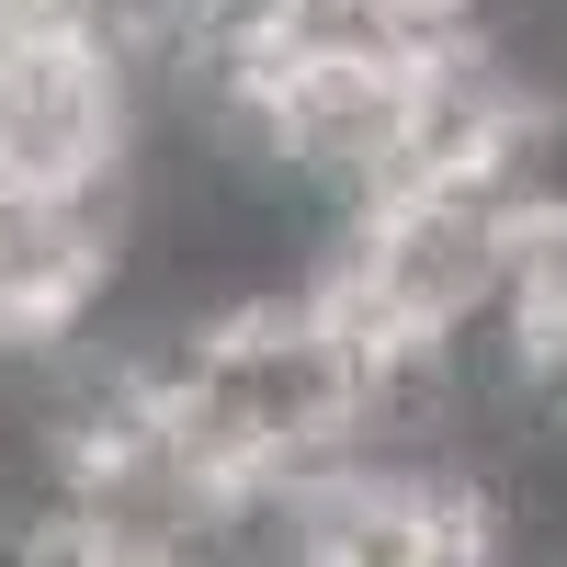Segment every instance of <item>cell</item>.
Returning a JSON list of instances; mask_svg holds the SVG:
<instances>
[{
  "mask_svg": "<svg viewBox=\"0 0 567 567\" xmlns=\"http://www.w3.org/2000/svg\"><path fill=\"white\" fill-rule=\"evenodd\" d=\"M534 567H567V545H534Z\"/></svg>",
  "mask_w": 567,
  "mask_h": 567,
  "instance_id": "1",
  "label": "cell"
}]
</instances>
